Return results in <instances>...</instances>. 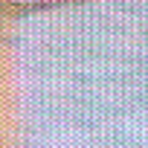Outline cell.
<instances>
[{"label":"cell","mask_w":148,"mask_h":148,"mask_svg":"<svg viewBox=\"0 0 148 148\" xmlns=\"http://www.w3.org/2000/svg\"><path fill=\"white\" fill-rule=\"evenodd\" d=\"M58 3H76V0H41V3H29V6H21L18 12H38V9H52V6H58Z\"/></svg>","instance_id":"cell-1"}]
</instances>
